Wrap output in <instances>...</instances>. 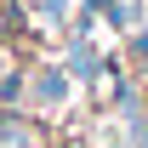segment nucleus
<instances>
[{
  "label": "nucleus",
  "mask_w": 148,
  "mask_h": 148,
  "mask_svg": "<svg viewBox=\"0 0 148 148\" xmlns=\"http://www.w3.org/2000/svg\"><path fill=\"white\" fill-rule=\"evenodd\" d=\"M34 137H29V125L23 120H0V148H29Z\"/></svg>",
  "instance_id": "1"
}]
</instances>
